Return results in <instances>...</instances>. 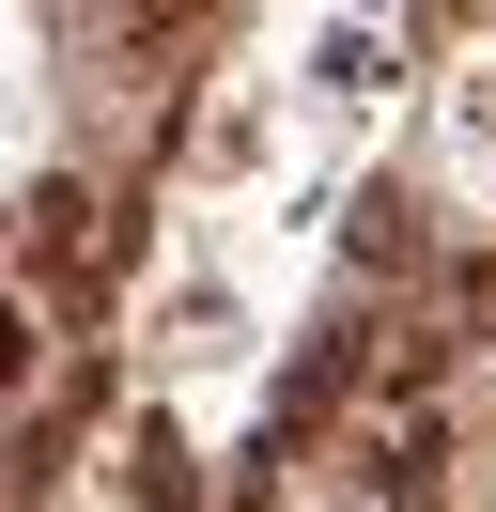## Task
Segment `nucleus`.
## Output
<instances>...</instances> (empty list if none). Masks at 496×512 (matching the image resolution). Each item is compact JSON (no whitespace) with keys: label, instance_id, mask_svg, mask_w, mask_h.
Instances as JSON below:
<instances>
[{"label":"nucleus","instance_id":"nucleus-2","mask_svg":"<svg viewBox=\"0 0 496 512\" xmlns=\"http://www.w3.org/2000/svg\"><path fill=\"white\" fill-rule=\"evenodd\" d=\"M31 373H47V311L0 280V388H31Z\"/></svg>","mask_w":496,"mask_h":512},{"label":"nucleus","instance_id":"nucleus-3","mask_svg":"<svg viewBox=\"0 0 496 512\" xmlns=\"http://www.w3.org/2000/svg\"><path fill=\"white\" fill-rule=\"evenodd\" d=\"M78 233H93L78 187H31V264H78Z\"/></svg>","mask_w":496,"mask_h":512},{"label":"nucleus","instance_id":"nucleus-1","mask_svg":"<svg viewBox=\"0 0 496 512\" xmlns=\"http://www.w3.org/2000/svg\"><path fill=\"white\" fill-rule=\"evenodd\" d=\"M124 481H140V512H202V481H186V435H171V419H140V435H124Z\"/></svg>","mask_w":496,"mask_h":512}]
</instances>
